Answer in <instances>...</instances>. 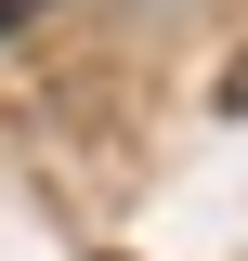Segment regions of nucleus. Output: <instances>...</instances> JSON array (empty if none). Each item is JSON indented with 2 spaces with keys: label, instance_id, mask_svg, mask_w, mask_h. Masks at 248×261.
<instances>
[{
  "label": "nucleus",
  "instance_id": "obj_1",
  "mask_svg": "<svg viewBox=\"0 0 248 261\" xmlns=\"http://www.w3.org/2000/svg\"><path fill=\"white\" fill-rule=\"evenodd\" d=\"M13 13H39V0H0V27H13Z\"/></svg>",
  "mask_w": 248,
  "mask_h": 261
}]
</instances>
